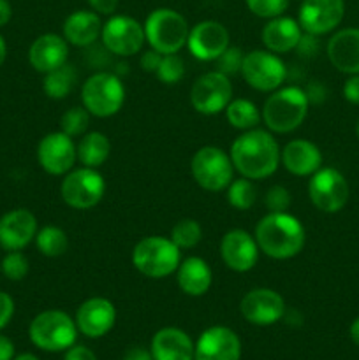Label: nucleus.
Segmentation results:
<instances>
[{
	"label": "nucleus",
	"instance_id": "6e6d98bb",
	"mask_svg": "<svg viewBox=\"0 0 359 360\" xmlns=\"http://www.w3.org/2000/svg\"><path fill=\"white\" fill-rule=\"evenodd\" d=\"M0 248H2V246H0Z\"/></svg>",
	"mask_w": 359,
	"mask_h": 360
},
{
	"label": "nucleus",
	"instance_id": "f704fd0d",
	"mask_svg": "<svg viewBox=\"0 0 359 360\" xmlns=\"http://www.w3.org/2000/svg\"><path fill=\"white\" fill-rule=\"evenodd\" d=\"M90 112L81 105V108H70L60 118V130L69 137H77L87 134L90 125Z\"/></svg>",
	"mask_w": 359,
	"mask_h": 360
},
{
	"label": "nucleus",
	"instance_id": "ddd939ff",
	"mask_svg": "<svg viewBox=\"0 0 359 360\" xmlns=\"http://www.w3.org/2000/svg\"><path fill=\"white\" fill-rule=\"evenodd\" d=\"M101 39L106 51L116 56L137 55L146 42L143 25L125 14H116L109 18L102 25Z\"/></svg>",
	"mask_w": 359,
	"mask_h": 360
},
{
	"label": "nucleus",
	"instance_id": "4be33fe9",
	"mask_svg": "<svg viewBox=\"0 0 359 360\" xmlns=\"http://www.w3.org/2000/svg\"><path fill=\"white\" fill-rule=\"evenodd\" d=\"M67 56H69V42L63 39V35L56 34L39 35L28 49L30 65L42 74L62 67L63 63H67Z\"/></svg>",
	"mask_w": 359,
	"mask_h": 360
},
{
	"label": "nucleus",
	"instance_id": "a19ab883",
	"mask_svg": "<svg viewBox=\"0 0 359 360\" xmlns=\"http://www.w3.org/2000/svg\"><path fill=\"white\" fill-rule=\"evenodd\" d=\"M14 315V301L9 294L6 292H0V329L7 326L11 322Z\"/></svg>",
	"mask_w": 359,
	"mask_h": 360
},
{
	"label": "nucleus",
	"instance_id": "bb28decb",
	"mask_svg": "<svg viewBox=\"0 0 359 360\" xmlns=\"http://www.w3.org/2000/svg\"><path fill=\"white\" fill-rule=\"evenodd\" d=\"M151 357L153 360H194V343L182 329L165 327L151 340Z\"/></svg>",
	"mask_w": 359,
	"mask_h": 360
},
{
	"label": "nucleus",
	"instance_id": "5fc2aeb1",
	"mask_svg": "<svg viewBox=\"0 0 359 360\" xmlns=\"http://www.w3.org/2000/svg\"><path fill=\"white\" fill-rule=\"evenodd\" d=\"M355 134H358V137H359V120H358V123H355Z\"/></svg>",
	"mask_w": 359,
	"mask_h": 360
},
{
	"label": "nucleus",
	"instance_id": "9d476101",
	"mask_svg": "<svg viewBox=\"0 0 359 360\" xmlns=\"http://www.w3.org/2000/svg\"><path fill=\"white\" fill-rule=\"evenodd\" d=\"M248 86L257 91H275L284 84L287 67L284 60L267 49H253L243 56L241 72Z\"/></svg>",
	"mask_w": 359,
	"mask_h": 360
},
{
	"label": "nucleus",
	"instance_id": "3c124183",
	"mask_svg": "<svg viewBox=\"0 0 359 360\" xmlns=\"http://www.w3.org/2000/svg\"><path fill=\"white\" fill-rule=\"evenodd\" d=\"M351 338H352V341H354V343L359 347V316L354 320V322H352Z\"/></svg>",
	"mask_w": 359,
	"mask_h": 360
},
{
	"label": "nucleus",
	"instance_id": "2eb2a0df",
	"mask_svg": "<svg viewBox=\"0 0 359 360\" xmlns=\"http://www.w3.org/2000/svg\"><path fill=\"white\" fill-rule=\"evenodd\" d=\"M37 160L41 167L51 176H65L73 171L77 160L76 144L67 134L51 132L41 139L37 146Z\"/></svg>",
	"mask_w": 359,
	"mask_h": 360
},
{
	"label": "nucleus",
	"instance_id": "473e14b6",
	"mask_svg": "<svg viewBox=\"0 0 359 360\" xmlns=\"http://www.w3.org/2000/svg\"><path fill=\"white\" fill-rule=\"evenodd\" d=\"M227 200L231 207L238 211H246L253 207L257 200V188L248 178L232 179L231 185L227 186Z\"/></svg>",
	"mask_w": 359,
	"mask_h": 360
},
{
	"label": "nucleus",
	"instance_id": "f257e3e1",
	"mask_svg": "<svg viewBox=\"0 0 359 360\" xmlns=\"http://www.w3.org/2000/svg\"><path fill=\"white\" fill-rule=\"evenodd\" d=\"M280 146L267 130H245L231 144V160L234 171L252 181L270 178L280 165Z\"/></svg>",
	"mask_w": 359,
	"mask_h": 360
},
{
	"label": "nucleus",
	"instance_id": "a211bd4d",
	"mask_svg": "<svg viewBox=\"0 0 359 360\" xmlns=\"http://www.w3.org/2000/svg\"><path fill=\"white\" fill-rule=\"evenodd\" d=\"M259 252L256 238L243 229H232L225 232L220 241L222 260L234 273H246L253 269L259 260Z\"/></svg>",
	"mask_w": 359,
	"mask_h": 360
},
{
	"label": "nucleus",
	"instance_id": "9b49d317",
	"mask_svg": "<svg viewBox=\"0 0 359 360\" xmlns=\"http://www.w3.org/2000/svg\"><path fill=\"white\" fill-rule=\"evenodd\" d=\"M232 101V83L218 70L204 72L190 88V104L197 112L206 116L225 111Z\"/></svg>",
	"mask_w": 359,
	"mask_h": 360
},
{
	"label": "nucleus",
	"instance_id": "dca6fc26",
	"mask_svg": "<svg viewBox=\"0 0 359 360\" xmlns=\"http://www.w3.org/2000/svg\"><path fill=\"white\" fill-rule=\"evenodd\" d=\"M239 311L243 319L253 326H273L285 315V302L284 297L271 288H253L243 295Z\"/></svg>",
	"mask_w": 359,
	"mask_h": 360
},
{
	"label": "nucleus",
	"instance_id": "20e7f679",
	"mask_svg": "<svg viewBox=\"0 0 359 360\" xmlns=\"http://www.w3.org/2000/svg\"><path fill=\"white\" fill-rule=\"evenodd\" d=\"M182 250L164 236L143 238L132 250V266L151 280L171 276L182 262Z\"/></svg>",
	"mask_w": 359,
	"mask_h": 360
},
{
	"label": "nucleus",
	"instance_id": "cd10ccee",
	"mask_svg": "<svg viewBox=\"0 0 359 360\" xmlns=\"http://www.w3.org/2000/svg\"><path fill=\"white\" fill-rule=\"evenodd\" d=\"M176 281L183 294L190 295V297H201L211 288L213 273L204 259L189 257L180 262L178 269H176Z\"/></svg>",
	"mask_w": 359,
	"mask_h": 360
},
{
	"label": "nucleus",
	"instance_id": "f03ea898",
	"mask_svg": "<svg viewBox=\"0 0 359 360\" xmlns=\"http://www.w3.org/2000/svg\"><path fill=\"white\" fill-rule=\"evenodd\" d=\"M257 246L264 255L275 260H287L301 253L306 243V231L294 214L267 213L256 227Z\"/></svg>",
	"mask_w": 359,
	"mask_h": 360
},
{
	"label": "nucleus",
	"instance_id": "49530a36",
	"mask_svg": "<svg viewBox=\"0 0 359 360\" xmlns=\"http://www.w3.org/2000/svg\"><path fill=\"white\" fill-rule=\"evenodd\" d=\"M63 360H97L94 352L87 347H70Z\"/></svg>",
	"mask_w": 359,
	"mask_h": 360
},
{
	"label": "nucleus",
	"instance_id": "c03bdc74",
	"mask_svg": "<svg viewBox=\"0 0 359 360\" xmlns=\"http://www.w3.org/2000/svg\"><path fill=\"white\" fill-rule=\"evenodd\" d=\"M118 2L120 0H88L92 11H95L97 14H104V16H111L118 7Z\"/></svg>",
	"mask_w": 359,
	"mask_h": 360
},
{
	"label": "nucleus",
	"instance_id": "c9c22d12",
	"mask_svg": "<svg viewBox=\"0 0 359 360\" xmlns=\"http://www.w3.org/2000/svg\"><path fill=\"white\" fill-rule=\"evenodd\" d=\"M157 77L158 81L165 84H175L185 76V63H183L182 56H178L176 53L172 55H162L160 65L157 69Z\"/></svg>",
	"mask_w": 359,
	"mask_h": 360
},
{
	"label": "nucleus",
	"instance_id": "f3484780",
	"mask_svg": "<svg viewBox=\"0 0 359 360\" xmlns=\"http://www.w3.org/2000/svg\"><path fill=\"white\" fill-rule=\"evenodd\" d=\"M229 32L222 23L204 20L190 28L187 48L201 62H215L229 48Z\"/></svg>",
	"mask_w": 359,
	"mask_h": 360
},
{
	"label": "nucleus",
	"instance_id": "393cba45",
	"mask_svg": "<svg viewBox=\"0 0 359 360\" xmlns=\"http://www.w3.org/2000/svg\"><path fill=\"white\" fill-rule=\"evenodd\" d=\"M301 35L303 28L299 27L298 21L289 16H277L264 25L260 41L267 51L282 55L298 48Z\"/></svg>",
	"mask_w": 359,
	"mask_h": 360
},
{
	"label": "nucleus",
	"instance_id": "2f4dec72",
	"mask_svg": "<svg viewBox=\"0 0 359 360\" xmlns=\"http://www.w3.org/2000/svg\"><path fill=\"white\" fill-rule=\"evenodd\" d=\"M35 245L37 250L46 257H60L69 248V238L65 231L56 225H46L35 234Z\"/></svg>",
	"mask_w": 359,
	"mask_h": 360
},
{
	"label": "nucleus",
	"instance_id": "412c9836",
	"mask_svg": "<svg viewBox=\"0 0 359 360\" xmlns=\"http://www.w3.org/2000/svg\"><path fill=\"white\" fill-rule=\"evenodd\" d=\"M37 234V220L28 210H13L0 218V246L18 252L30 245Z\"/></svg>",
	"mask_w": 359,
	"mask_h": 360
},
{
	"label": "nucleus",
	"instance_id": "de8ad7c7",
	"mask_svg": "<svg viewBox=\"0 0 359 360\" xmlns=\"http://www.w3.org/2000/svg\"><path fill=\"white\" fill-rule=\"evenodd\" d=\"M14 345L9 338L0 336V360H13Z\"/></svg>",
	"mask_w": 359,
	"mask_h": 360
},
{
	"label": "nucleus",
	"instance_id": "1a4fd4ad",
	"mask_svg": "<svg viewBox=\"0 0 359 360\" xmlns=\"http://www.w3.org/2000/svg\"><path fill=\"white\" fill-rule=\"evenodd\" d=\"M106 193V181L97 169L80 167L67 172L60 185L63 202L77 211H87L97 206Z\"/></svg>",
	"mask_w": 359,
	"mask_h": 360
},
{
	"label": "nucleus",
	"instance_id": "a878e982",
	"mask_svg": "<svg viewBox=\"0 0 359 360\" xmlns=\"http://www.w3.org/2000/svg\"><path fill=\"white\" fill-rule=\"evenodd\" d=\"M102 23L95 11H74L63 21V39L76 48H90L101 37Z\"/></svg>",
	"mask_w": 359,
	"mask_h": 360
},
{
	"label": "nucleus",
	"instance_id": "aec40b11",
	"mask_svg": "<svg viewBox=\"0 0 359 360\" xmlns=\"http://www.w3.org/2000/svg\"><path fill=\"white\" fill-rule=\"evenodd\" d=\"M77 330L87 338H102L113 329L116 322V309L109 299L92 297L84 301L76 311Z\"/></svg>",
	"mask_w": 359,
	"mask_h": 360
},
{
	"label": "nucleus",
	"instance_id": "09e8293b",
	"mask_svg": "<svg viewBox=\"0 0 359 360\" xmlns=\"http://www.w3.org/2000/svg\"><path fill=\"white\" fill-rule=\"evenodd\" d=\"M125 360H153V357H151V352L144 350V348L141 347H136L130 348V350L127 352Z\"/></svg>",
	"mask_w": 359,
	"mask_h": 360
},
{
	"label": "nucleus",
	"instance_id": "603ef678",
	"mask_svg": "<svg viewBox=\"0 0 359 360\" xmlns=\"http://www.w3.org/2000/svg\"><path fill=\"white\" fill-rule=\"evenodd\" d=\"M6 56H7V46H6V41H4V37L0 35V67H2V63L6 62Z\"/></svg>",
	"mask_w": 359,
	"mask_h": 360
},
{
	"label": "nucleus",
	"instance_id": "ea45409f",
	"mask_svg": "<svg viewBox=\"0 0 359 360\" xmlns=\"http://www.w3.org/2000/svg\"><path fill=\"white\" fill-rule=\"evenodd\" d=\"M291 202V193L282 185L271 186L266 192V197H264V204H266L270 213H284V211L289 210Z\"/></svg>",
	"mask_w": 359,
	"mask_h": 360
},
{
	"label": "nucleus",
	"instance_id": "72a5a7b5",
	"mask_svg": "<svg viewBox=\"0 0 359 360\" xmlns=\"http://www.w3.org/2000/svg\"><path fill=\"white\" fill-rule=\"evenodd\" d=\"M201 239H203V229H201L199 221L192 220V218H183V220L176 221L171 231V241L180 250L194 248L199 245Z\"/></svg>",
	"mask_w": 359,
	"mask_h": 360
},
{
	"label": "nucleus",
	"instance_id": "b1692460",
	"mask_svg": "<svg viewBox=\"0 0 359 360\" xmlns=\"http://www.w3.org/2000/svg\"><path fill=\"white\" fill-rule=\"evenodd\" d=\"M327 58L340 72L359 74V28L338 30L327 41Z\"/></svg>",
	"mask_w": 359,
	"mask_h": 360
},
{
	"label": "nucleus",
	"instance_id": "c85d7f7f",
	"mask_svg": "<svg viewBox=\"0 0 359 360\" xmlns=\"http://www.w3.org/2000/svg\"><path fill=\"white\" fill-rule=\"evenodd\" d=\"M77 160L84 165V167L99 169L111 153V143H109L108 136L102 132H88L83 134L80 143L76 144Z\"/></svg>",
	"mask_w": 359,
	"mask_h": 360
},
{
	"label": "nucleus",
	"instance_id": "6e6552de",
	"mask_svg": "<svg viewBox=\"0 0 359 360\" xmlns=\"http://www.w3.org/2000/svg\"><path fill=\"white\" fill-rule=\"evenodd\" d=\"M190 172L197 185L206 192H222L234 179L231 155L217 146H203L194 153Z\"/></svg>",
	"mask_w": 359,
	"mask_h": 360
},
{
	"label": "nucleus",
	"instance_id": "e433bc0d",
	"mask_svg": "<svg viewBox=\"0 0 359 360\" xmlns=\"http://www.w3.org/2000/svg\"><path fill=\"white\" fill-rule=\"evenodd\" d=\"M28 259L23 253L18 250V252H9L6 255V259L2 260V273L6 274L7 280L11 281H21L28 274Z\"/></svg>",
	"mask_w": 359,
	"mask_h": 360
},
{
	"label": "nucleus",
	"instance_id": "6ab92c4d",
	"mask_svg": "<svg viewBox=\"0 0 359 360\" xmlns=\"http://www.w3.org/2000/svg\"><path fill=\"white\" fill-rule=\"evenodd\" d=\"M241 343L234 330L215 326L204 330L194 347V360H239Z\"/></svg>",
	"mask_w": 359,
	"mask_h": 360
},
{
	"label": "nucleus",
	"instance_id": "864d4df0",
	"mask_svg": "<svg viewBox=\"0 0 359 360\" xmlns=\"http://www.w3.org/2000/svg\"><path fill=\"white\" fill-rule=\"evenodd\" d=\"M14 360H39V359L32 354H21V355H18Z\"/></svg>",
	"mask_w": 359,
	"mask_h": 360
},
{
	"label": "nucleus",
	"instance_id": "7c9ffc66",
	"mask_svg": "<svg viewBox=\"0 0 359 360\" xmlns=\"http://www.w3.org/2000/svg\"><path fill=\"white\" fill-rule=\"evenodd\" d=\"M76 69L73 65L63 63L62 67L46 74L44 81H42V88H44V94L49 98L60 101V98H65L73 91V88L76 86Z\"/></svg>",
	"mask_w": 359,
	"mask_h": 360
},
{
	"label": "nucleus",
	"instance_id": "39448f33",
	"mask_svg": "<svg viewBox=\"0 0 359 360\" xmlns=\"http://www.w3.org/2000/svg\"><path fill=\"white\" fill-rule=\"evenodd\" d=\"M143 27L146 42L160 55H172L187 46L190 27L178 11L168 7L151 11Z\"/></svg>",
	"mask_w": 359,
	"mask_h": 360
},
{
	"label": "nucleus",
	"instance_id": "0eeeda50",
	"mask_svg": "<svg viewBox=\"0 0 359 360\" xmlns=\"http://www.w3.org/2000/svg\"><path fill=\"white\" fill-rule=\"evenodd\" d=\"M77 333L76 322L60 309L39 313L28 329L32 343L44 352L69 350L76 343Z\"/></svg>",
	"mask_w": 359,
	"mask_h": 360
},
{
	"label": "nucleus",
	"instance_id": "a18cd8bd",
	"mask_svg": "<svg viewBox=\"0 0 359 360\" xmlns=\"http://www.w3.org/2000/svg\"><path fill=\"white\" fill-rule=\"evenodd\" d=\"M317 46H319V42H317V35L303 32L301 39H299V44L296 49H298L299 53H303V55H313V53L317 51Z\"/></svg>",
	"mask_w": 359,
	"mask_h": 360
},
{
	"label": "nucleus",
	"instance_id": "f8f14e48",
	"mask_svg": "<svg viewBox=\"0 0 359 360\" xmlns=\"http://www.w3.org/2000/svg\"><path fill=\"white\" fill-rule=\"evenodd\" d=\"M308 195L319 211L338 213L348 200V183L338 169L320 167L310 176Z\"/></svg>",
	"mask_w": 359,
	"mask_h": 360
},
{
	"label": "nucleus",
	"instance_id": "4468645a",
	"mask_svg": "<svg viewBox=\"0 0 359 360\" xmlns=\"http://www.w3.org/2000/svg\"><path fill=\"white\" fill-rule=\"evenodd\" d=\"M345 16L344 0H303L298 23L303 32L320 37L333 32Z\"/></svg>",
	"mask_w": 359,
	"mask_h": 360
},
{
	"label": "nucleus",
	"instance_id": "5701e85b",
	"mask_svg": "<svg viewBox=\"0 0 359 360\" xmlns=\"http://www.w3.org/2000/svg\"><path fill=\"white\" fill-rule=\"evenodd\" d=\"M280 162L287 172L305 178L322 167V153L312 141L294 139L285 144L280 153Z\"/></svg>",
	"mask_w": 359,
	"mask_h": 360
},
{
	"label": "nucleus",
	"instance_id": "37998d69",
	"mask_svg": "<svg viewBox=\"0 0 359 360\" xmlns=\"http://www.w3.org/2000/svg\"><path fill=\"white\" fill-rule=\"evenodd\" d=\"M162 55L155 49H150V51L143 53L141 56V67H143L144 72H157L158 65H160Z\"/></svg>",
	"mask_w": 359,
	"mask_h": 360
},
{
	"label": "nucleus",
	"instance_id": "79ce46f5",
	"mask_svg": "<svg viewBox=\"0 0 359 360\" xmlns=\"http://www.w3.org/2000/svg\"><path fill=\"white\" fill-rule=\"evenodd\" d=\"M344 97L351 104L359 105V74H352L344 84Z\"/></svg>",
	"mask_w": 359,
	"mask_h": 360
},
{
	"label": "nucleus",
	"instance_id": "58836bf2",
	"mask_svg": "<svg viewBox=\"0 0 359 360\" xmlns=\"http://www.w3.org/2000/svg\"><path fill=\"white\" fill-rule=\"evenodd\" d=\"M243 51L241 48H236V46H229L217 60H215V65H217L218 72L225 74L227 77L234 76V74L241 72V63H243Z\"/></svg>",
	"mask_w": 359,
	"mask_h": 360
},
{
	"label": "nucleus",
	"instance_id": "8fccbe9b",
	"mask_svg": "<svg viewBox=\"0 0 359 360\" xmlns=\"http://www.w3.org/2000/svg\"><path fill=\"white\" fill-rule=\"evenodd\" d=\"M11 16H13V7L7 0H0V27L9 23Z\"/></svg>",
	"mask_w": 359,
	"mask_h": 360
},
{
	"label": "nucleus",
	"instance_id": "4c0bfd02",
	"mask_svg": "<svg viewBox=\"0 0 359 360\" xmlns=\"http://www.w3.org/2000/svg\"><path fill=\"white\" fill-rule=\"evenodd\" d=\"M289 2L291 0H245L250 13L259 18H266V20L282 16L287 11Z\"/></svg>",
	"mask_w": 359,
	"mask_h": 360
},
{
	"label": "nucleus",
	"instance_id": "423d86ee",
	"mask_svg": "<svg viewBox=\"0 0 359 360\" xmlns=\"http://www.w3.org/2000/svg\"><path fill=\"white\" fill-rule=\"evenodd\" d=\"M83 108L97 118H109L122 109L125 86L116 74L101 70L88 77L81 86Z\"/></svg>",
	"mask_w": 359,
	"mask_h": 360
},
{
	"label": "nucleus",
	"instance_id": "c756f323",
	"mask_svg": "<svg viewBox=\"0 0 359 360\" xmlns=\"http://www.w3.org/2000/svg\"><path fill=\"white\" fill-rule=\"evenodd\" d=\"M225 118H227L229 125L245 132V130L257 129L263 115L248 98H232L225 108Z\"/></svg>",
	"mask_w": 359,
	"mask_h": 360
},
{
	"label": "nucleus",
	"instance_id": "7ed1b4c3",
	"mask_svg": "<svg viewBox=\"0 0 359 360\" xmlns=\"http://www.w3.org/2000/svg\"><path fill=\"white\" fill-rule=\"evenodd\" d=\"M308 108L310 102L303 88L284 86L271 91L260 115L270 132L289 134L301 127L308 116Z\"/></svg>",
	"mask_w": 359,
	"mask_h": 360
}]
</instances>
